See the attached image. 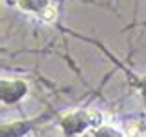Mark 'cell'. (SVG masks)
Instances as JSON below:
<instances>
[{
  "label": "cell",
  "mask_w": 146,
  "mask_h": 137,
  "mask_svg": "<svg viewBox=\"0 0 146 137\" xmlns=\"http://www.w3.org/2000/svg\"><path fill=\"white\" fill-rule=\"evenodd\" d=\"M85 119L89 122V126H93V128H100L104 124V115L100 111H96V109H87Z\"/></svg>",
  "instance_id": "1"
},
{
  "label": "cell",
  "mask_w": 146,
  "mask_h": 137,
  "mask_svg": "<svg viewBox=\"0 0 146 137\" xmlns=\"http://www.w3.org/2000/svg\"><path fill=\"white\" fill-rule=\"evenodd\" d=\"M144 132L143 124L137 122V120H133V122H129L128 126H126V137H141Z\"/></svg>",
  "instance_id": "2"
},
{
  "label": "cell",
  "mask_w": 146,
  "mask_h": 137,
  "mask_svg": "<svg viewBox=\"0 0 146 137\" xmlns=\"http://www.w3.org/2000/svg\"><path fill=\"white\" fill-rule=\"evenodd\" d=\"M41 17H43V21H46V22H54L56 17H57V9L54 6H46L43 11H41Z\"/></svg>",
  "instance_id": "3"
}]
</instances>
